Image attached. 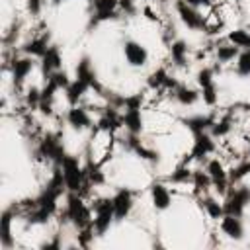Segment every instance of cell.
<instances>
[{"label":"cell","mask_w":250,"mask_h":250,"mask_svg":"<svg viewBox=\"0 0 250 250\" xmlns=\"http://www.w3.org/2000/svg\"><path fill=\"white\" fill-rule=\"evenodd\" d=\"M84 170H86V182L88 184L102 186L105 182V176H104V172H102V168H100V164L96 160H88V164L84 166Z\"/></svg>","instance_id":"cell-32"},{"label":"cell","mask_w":250,"mask_h":250,"mask_svg":"<svg viewBox=\"0 0 250 250\" xmlns=\"http://www.w3.org/2000/svg\"><path fill=\"white\" fill-rule=\"evenodd\" d=\"M76 78H82L84 82L90 84V88L96 92V94H104V86L100 84L98 80V74L92 66V59L88 55H84L78 62H76Z\"/></svg>","instance_id":"cell-16"},{"label":"cell","mask_w":250,"mask_h":250,"mask_svg":"<svg viewBox=\"0 0 250 250\" xmlns=\"http://www.w3.org/2000/svg\"><path fill=\"white\" fill-rule=\"evenodd\" d=\"M43 4H45V0H25V10L31 18H37L43 10Z\"/></svg>","instance_id":"cell-43"},{"label":"cell","mask_w":250,"mask_h":250,"mask_svg":"<svg viewBox=\"0 0 250 250\" xmlns=\"http://www.w3.org/2000/svg\"><path fill=\"white\" fill-rule=\"evenodd\" d=\"M143 102H145V96L141 92L139 94H133V96H123L121 107L123 109H141L143 107Z\"/></svg>","instance_id":"cell-40"},{"label":"cell","mask_w":250,"mask_h":250,"mask_svg":"<svg viewBox=\"0 0 250 250\" xmlns=\"http://www.w3.org/2000/svg\"><path fill=\"white\" fill-rule=\"evenodd\" d=\"M125 146H127L135 156H139L141 160H146V162H150V164H158V162H160V150L146 146V145L139 139V135H131V133H129L127 139H125Z\"/></svg>","instance_id":"cell-14"},{"label":"cell","mask_w":250,"mask_h":250,"mask_svg":"<svg viewBox=\"0 0 250 250\" xmlns=\"http://www.w3.org/2000/svg\"><path fill=\"white\" fill-rule=\"evenodd\" d=\"M227 39H229L232 45L240 47V49H250V31H246V29H242V27L229 31V33H227Z\"/></svg>","instance_id":"cell-35"},{"label":"cell","mask_w":250,"mask_h":250,"mask_svg":"<svg viewBox=\"0 0 250 250\" xmlns=\"http://www.w3.org/2000/svg\"><path fill=\"white\" fill-rule=\"evenodd\" d=\"M121 119H123V127L131 135H141L145 131V119L141 109H123Z\"/></svg>","instance_id":"cell-22"},{"label":"cell","mask_w":250,"mask_h":250,"mask_svg":"<svg viewBox=\"0 0 250 250\" xmlns=\"http://www.w3.org/2000/svg\"><path fill=\"white\" fill-rule=\"evenodd\" d=\"M215 121H217V117L211 115V113H197V115H189V117H184V119H182L184 127H186L191 135L209 131Z\"/></svg>","instance_id":"cell-20"},{"label":"cell","mask_w":250,"mask_h":250,"mask_svg":"<svg viewBox=\"0 0 250 250\" xmlns=\"http://www.w3.org/2000/svg\"><path fill=\"white\" fill-rule=\"evenodd\" d=\"M86 2H92V0H86Z\"/></svg>","instance_id":"cell-50"},{"label":"cell","mask_w":250,"mask_h":250,"mask_svg":"<svg viewBox=\"0 0 250 250\" xmlns=\"http://www.w3.org/2000/svg\"><path fill=\"white\" fill-rule=\"evenodd\" d=\"M111 201H113V211H115V223H121L131 215L135 207V191L129 188H119L111 195Z\"/></svg>","instance_id":"cell-10"},{"label":"cell","mask_w":250,"mask_h":250,"mask_svg":"<svg viewBox=\"0 0 250 250\" xmlns=\"http://www.w3.org/2000/svg\"><path fill=\"white\" fill-rule=\"evenodd\" d=\"M248 205H250V188L248 186H244V184H238L236 186L234 184V188H230L225 193V201H223L225 213L242 217Z\"/></svg>","instance_id":"cell-6"},{"label":"cell","mask_w":250,"mask_h":250,"mask_svg":"<svg viewBox=\"0 0 250 250\" xmlns=\"http://www.w3.org/2000/svg\"><path fill=\"white\" fill-rule=\"evenodd\" d=\"M248 150H250V139H248Z\"/></svg>","instance_id":"cell-49"},{"label":"cell","mask_w":250,"mask_h":250,"mask_svg":"<svg viewBox=\"0 0 250 250\" xmlns=\"http://www.w3.org/2000/svg\"><path fill=\"white\" fill-rule=\"evenodd\" d=\"M191 172L193 170H189V166L188 164H178L176 166V170L172 172V174H168V182H172V184H188V182H191Z\"/></svg>","instance_id":"cell-36"},{"label":"cell","mask_w":250,"mask_h":250,"mask_svg":"<svg viewBox=\"0 0 250 250\" xmlns=\"http://www.w3.org/2000/svg\"><path fill=\"white\" fill-rule=\"evenodd\" d=\"M62 2H66V0H51V4H55V6H59V4H62Z\"/></svg>","instance_id":"cell-48"},{"label":"cell","mask_w":250,"mask_h":250,"mask_svg":"<svg viewBox=\"0 0 250 250\" xmlns=\"http://www.w3.org/2000/svg\"><path fill=\"white\" fill-rule=\"evenodd\" d=\"M64 119L74 131H86V129H92V125H96L92 121V115H90L88 107H82V105H70Z\"/></svg>","instance_id":"cell-15"},{"label":"cell","mask_w":250,"mask_h":250,"mask_svg":"<svg viewBox=\"0 0 250 250\" xmlns=\"http://www.w3.org/2000/svg\"><path fill=\"white\" fill-rule=\"evenodd\" d=\"M148 193H150V203H152V207H154L156 211H166V209H170V205H172V193H170V189L166 188V184H162V182L150 184Z\"/></svg>","instance_id":"cell-19"},{"label":"cell","mask_w":250,"mask_h":250,"mask_svg":"<svg viewBox=\"0 0 250 250\" xmlns=\"http://www.w3.org/2000/svg\"><path fill=\"white\" fill-rule=\"evenodd\" d=\"M61 170H62V178H64L66 191H76V193H80L82 188L86 186V170H84V166H80L78 156L66 154L64 160H62V164H61Z\"/></svg>","instance_id":"cell-5"},{"label":"cell","mask_w":250,"mask_h":250,"mask_svg":"<svg viewBox=\"0 0 250 250\" xmlns=\"http://www.w3.org/2000/svg\"><path fill=\"white\" fill-rule=\"evenodd\" d=\"M195 82H197L199 90L205 88V86L215 84V68H213V66H201V68L195 72Z\"/></svg>","instance_id":"cell-37"},{"label":"cell","mask_w":250,"mask_h":250,"mask_svg":"<svg viewBox=\"0 0 250 250\" xmlns=\"http://www.w3.org/2000/svg\"><path fill=\"white\" fill-rule=\"evenodd\" d=\"M61 68H62L61 49L57 45H49V49L41 57V76H43V80H47L55 70H61Z\"/></svg>","instance_id":"cell-18"},{"label":"cell","mask_w":250,"mask_h":250,"mask_svg":"<svg viewBox=\"0 0 250 250\" xmlns=\"http://www.w3.org/2000/svg\"><path fill=\"white\" fill-rule=\"evenodd\" d=\"M23 102H25L27 107L37 109L39 104H41V88H37V86H29V88L25 90V94H23Z\"/></svg>","instance_id":"cell-39"},{"label":"cell","mask_w":250,"mask_h":250,"mask_svg":"<svg viewBox=\"0 0 250 250\" xmlns=\"http://www.w3.org/2000/svg\"><path fill=\"white\" fill-rule=\"evenodd\" d=\"M49 39H51V35L45 31V33H41V35H35V37H31L27 43H23V47H21V53L23 55H29V57H43L45 55V51L49 49Z\"/></svg>","instance_id":"cell-21"},{"label":"cell","mask_w":250,"mask_h":250,"mask_svg":"<svg viewBox=\"0 0 250 250\" xmlns=\"http://www.w3.org/2000/svg\"><path fill=\"white\" fill-rule=\"evenodd\" d=\"M64 189H66V186H64L62 170H61V166H55V172L51 174L47 186L41 189V193L35 199H31V205L25 213L27 225H45L57 213L59 199Z\"/></svg>","instance_id":"cell-1"},{"label":"cell","mask_w":250,"mask_h":250,"mask_svg":"<svg viewBox=\"0 0 250 250\" xmlns=\"http://www.w3.org/2000/svg\"><path fill=\"white\" fill-rule=\"evenodd\" d=\"M174 8L180 21L189 31H205V16H201V12L195 6H189L186 0H176Z\"/></svg>","instance_id":"cell-9"},{"label":"cell","mask_w":250,"mask_h":250,"mask_svg":"<svg viewBox=\"0 0 250 250\" xmlns=\"http://www.w3.org/2000/svg\"><path fill=\"white\" fill-rule=\"evenodd\" d=\"M90 6H92V12H90V20H88V29H92L104 21L115 20L119 0H92Z\"/></svg>","instance_id":"cell-8"},{"label":"cell","mask_w":250,"mask_h":250,"mask_svg":"<svg viewBox=\"0 0 250 250\" xmlns=\"http://www.w3.org/2000/svg\"><path fill=\"white\" fill-rule=\"evenodd\" d=\"M47 80H53V82L59 86V90H66V88H68V84L72 82V80L68 78V74H66L62 68H61V70H55Z\"/></svg>","instance_id":"cell-42"},{"label":"cell","mask_w":250,"mask_h":250,"mask_svg":"<svg viewBox=\"0 0 250 250\" xmlns=\"http://www.w3.org/2000/svg\"><path fill=\"white\" fill-rule=\"evenodd\" d=\"M41 248H61V240H59V236H55L51 242H43Z\"/></svg>","instance_id":"cell-45"},{"label":"cell","mask_w":250,"mask_h":250,"mask_svg":"<svg viewBox=\"0 0 250 250\" xmlns=\"http://www.w3.org/2000/svg\"><path fill=\"white\" fill-rule=\"evenodd\" d=\"M238 53H240V47H236V45H232V43L229 41V43H225V45H217V49H215V59H217V62L227 64V62H232V61L238 57Z\"/></svg>","instance_id":"cell-27"},{"label":"cell","mask_w":250,"mask_h":250,"mask_svg":"<svg viewBox=\"0 0 250 250\" xmlns=\"http://www.w3.org/2000/svg\"><path fill=\"white\" fill-rule=\"evenodd\" d=\"M35 154L39 158H43V160L53 162L55 166H61L62 160H64V156H66L64 145L61 141V133H47V135H43V139L37 145Z\"/></svg>","instance_id":"cell-4"},{"label":"cell","mask_w":250,"mask_h":250,"mask_svg":"<svg viewBox=\"0 0 250 250\" xmlns=\"http://www.w3.org/2000/svg\"><path fill=\"white\" fill-rule=\"evenodd\" d=\"M64 219L76 229H84V227H90L92 225V207L84 203L82 195L76 193V191H68L66 195V203H64Z\"/></svg>","instance_id":"cell-2"},{"label":"cell","mask_w":250,"mask_h":250,"mask_svg":"<svg viewBox=\"0 0 250 250\" xmlns=\"http://www.w3.org/2000/svg\"><path fill=\"white\" fill-rule=\"evenodd\" d=\"M201 207H203V211L207 213V217L213 219V221H219V219L225 215L223 203H219V199H215V197H211V195L201 197Z\"/></svg>","instance_id":"cell-28"},{"label":"cell","mask_w":250,"mask_h":250,"mask_svg":"<svg viewBox=\"0 0 250 250\" xmlns=\"http://www.w3.org/2000/svg\"><path fill=\"white\" fill-rule=\"evenodd\" d=\"M188 55H189V45L184 39H174L170 43V59L178 68H186L189 64Z\"/></svg>","instance_id":"cell-24"},{"label":"cell","mask_w":250,"mask_h":250,"mask_svg":"<svg viewBox=\"0 0 250 250\" xmlns=\"http://www.w3.org/2000/svg\"><path fill=\"white\" fill-rule=\"evenodd\" d=\"M191 184H193V188H195L197 193H203L209 188H213V182H211L209 174L203 172V170H193L191 172Z\"/></svg>","instance_id":"cell-34"},{"label":"cell","mask_w":250,"mask_h":250,"mask_svg":"<svg viewBox=\"0 0 250 250\" xmlns=\"http://www.w3.org/2000/svg\"><path fill=\"white\" fill-rule=\"evenodd\" d=\"M168 76H170V72H168L164 66H158L156 70H152V72L146 76V86H148L150 90H162L164 84H166V80H168Z\"/></svg>","instance_id":"cell-31"},{"label":"cell","mask_w":250,"mask_h":250,"mask_svg":"<svg viewBox=\"0 0 250 250\" xmlns=\"http://www.w3.org/2000/svg\"><path fill=\"white\" fill-rule=\"evenodd\" d=\"M123 57L127 61L129 66L133 68H141L148 62V51L143 43L135 41V39H125L123 41Z\"/></svg>","instance_id":"cell-13"},{"label":"cell","mask_w":250,"mask_h":250,"mask_svg":"<svg viewBox=\"0 0 250 250\" xmlns=\"http://www.w3.org/2000/svg\"><path fill=\"white\" fill-rule=\"evenodd\" d=\"M143 14L146 16V20H150V21H156V16L152 14V10H150L148 6H145V8H143Z\"/></svg>","instance_id":"cell-47"},{"label":"cell","mask_w":250,"mask_h":250,"mask_svg":"<svg viewBox=\"0 0 250 250\" xmlns=\"http://www.w3.org/2000/svg\"><path fill=\"white\" fill-rule=\"evenodd\" d=\"M90 90H92V88H90L88 82H84L82 78H74V80L68 84V88L64 90V98H66L68 105H78V102H80Z\"/></svg>","instance_id":"cell-23"},{"label":"cell","mask_w":250,"mask_h":250,"mask_svg":"<svg viewBox=\"0 0 250 250\" xmlns=\"http://www.w3.org/2000/svg\"><path fill=\"white\" fill-rule=\"evenodd\" d=\"M174 98H176V102L180 104V105H193V104H197L199 102V98H201V94H199V90H195V88H189V86H184V84H180L174 92Z\"/></svg>","instance_id":"cell-25"},{"label":"cell","mask_w":250,"mask_h":250,"mask_svg":"<svg viewBox=\"0 0 250 250\" xmlns=\"http://www.w3.org/2000/svg\"><path fill=\"white\" fill-rule=\"evenodd\" d=\"M135 2L137 0H119V10L127 16H133L135 14Z\"/></svg>","instance_id":"cell-44"},{"label":"cell","mask_w":250,"mask_h":250,"mask_svg":"<svg viewBox=\"0 0 250 250\" xmlns=\"http://www.w3.org/2000/svg\"><path fill=\"white\" fill-rule=\"evenodd\" d=\"M238 2H240V0H238Z\"/></svg>","instance_id":"cell-51"},{"label":"cell","mask_w":250,"mask_h":250,"mask_svg":"<svg viewBox=\"0 0 250 250\" xmlns=\"http://www.w3.org/2000/svg\"><path fill=\"white\" fill-rule=\"evenodd\" d=\"M215 148H217L215 137H213L209 131L195 133V135H193L191 150H189V154H186V158L182 160V164H189L191 160H203V158H207L209 154H213Z\"/></svg>","instance_id":"cell-7"},{"label":"cell","mask_w":250,"mask_h":250,"mask_svg":"<svg viewBox=\"0 0 250 250\" xmlns=\"http://www.w3.org/2000/svg\"><path fill=\"white\" fill-rule=\"evenodd\" d=\"M230 131H232V115H230V113L219 117V119L213 123V127L209 129V133H211L215 139H223V137H227Z\"/></svg>","instance_id":"cell-29"},{"label":"cell","mask_w":250,"mask_h":250,"mask_svg":"<svg viewBox=\"0 0 250 250\" xmlns=\"http://www.w3.org/2000/svg\"><path fill=\"white\" fill-rule=\"evenodd\" d=\"M246 176H250V158L240 160L238 164H234V166L229 170V182H230V186L240 184Z\"/></svg>","instance_id":"cell-30"},{"label":"cell","mask_w":250,"mask_h":250,"mask_svg":"<svg viewBox=\"0 0 250 250\" xmlns=\"http://www.w3.org/2000/svg\"><path fill=\"white\" fill-rule=\"evenodd\" d=\"M94 234H96V230H94V225L80 229V230H78V246H82V248H88V246L92 244V240H94Z\"/></svg>","instance_id":"cell-41"},{"label":"cell","mask_w":250,"mask_h":250,"mask_svg":"<svg viewBox=\"0 0 250 250\" xmlns=\"http://www.w3.org/2000/svg\"><path fill=\"white\" fill-rule=\"evenodd\" d=\"M234 72L242 78H250V49H240L234 59Z\"/></svg>","instance_id":"cell-33"},{"label":"cell","mask_w":250,"mask_h":250,"mask_svg":"<svg viewBox=\"0 0 250 250\" xmlns=\"http://www.w3.org/2000/svg\"><path fill=\"white\" fill-rule=\"evenodd\" d=\"M12 219H14V211H12V209H4V213H2V234H0V244H2V248H12V246H14Z\"/></svg>","instance_id":"cell-26"},{"label":"cell","mask_w":250,"mask_h":250,"mask_svg":"<svg viewBox=\"0 0 250 250\" xmlns=\"http://www.w3.org/2000/svg\"><path fill=\"white\" fill-rule=\"evenodd\" d=\"M189 6H195V8H199V6H209V2L211 0H186Z\"/></svg>","instance_id":"cell-46"},{"label":"cell","mask_w":250,"mask_h":250,"mask_svg":"<svg viewBox=\"0 0 250 250\" xmlns=\"http://www.w3.org/2000/svg\"><path fill=\"white\" fill-rule=\"evenodd\" d=\"M199 94H201L203 104H205V105H209V107H213V105L219 102V88H217V84H211V86L201 88V90H199Z\"/></svg>","instance_id":"cell-38"},{"label":"cell","mask_w":250,"mask_h":250,"mask_svg":"<svg viewBox=\"0 0 250 250\" xmlns=\"http://www.w3.org/2000/svg\"><path fill=\"white\" fill-rule=\"evenodd\" d=\"M92 225H94V230H96V236H104L111 225L115 223V211H113V201L111 197H96L92 203Z\"/></svg>","instance_id":"cell-3"},{"label":"cell","mask_w":250,"mask_h":250,"mask_svg":"<svg viewBox=\"0 0 250 250\" xmlns=\"http://www.w3.org/2000/svg\"><path fill=\"white\" fill-rule=\"evenodd\" d=\"M35 68V61L33 57L29 55H23V57H14L12 62H10V72H12V82H14V88H21L25 78L33 72Z\"/></svg>","instance_id":"cell-12"},{"label":"cell","mask_w":250,"mask_h":250,"mask_svg":"<svg viewBox=\"0 0 250 250\" xmlns=\"http://www.w3.org/2000/svg\"><path fill=\"white\" fill-rule=\"evenodd\" d=\"M219 229L221 232L230 238V240H242L244 238V223H242V217H236V215H229L225 213L221 219H219Z\"/></svg>","instance_id":"cell-17"},{"label":"cell","mask_w":250,"mask_h":250,"mask_svg":"<svg viewBox=\"0 0 250 250\" xmlns=\"http://www.w3.org/2000/svg\"><path fill=\"white\" fill-rule=\"evenodd\" d=\"M205 172L209 174L215 191H219L221 195H225L229 191V186H230V182H229V170L225 168V164L219 158H209L207 164H205Z\"/></svg>","instance_id":"cell-11"}]
</instances>
